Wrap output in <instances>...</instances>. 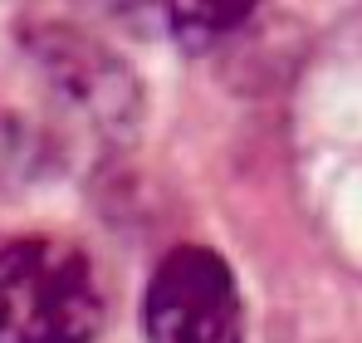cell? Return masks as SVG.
Segmentation results:
<instances>
[{
	"instance_id": "cell-1",
	"label": "cell",
	"mask_w": 362,
	"mask_h": 343,
	"mask_svg": "<svg viewBox=\"0 0 362 343\" xmlns=\"http://www.w3.org/2000/svg\"><path fill=\"white\" fill-rule=\"evenodd\" d=\"M103 285L93 260L59 235H25L0 250V343H93Z\"/></svg>"
},
{
	"instance_id": "cell-2",
	"label": "cell",
	"mask_w": 362,
	"mask_h": 343,
	"mask_svg": "<svg viewBox=\"0 0 362 343\" xmlns=\"http://www.w3.org/2000/svg\"><path fill=\"white\" fill-rule=\"evenodd\" d=\"M152 343H245V314L230 265L206 245L172 250L147 285Z\"/></svg>"
},
{
	"instance_id": "cell-3",
	"label": "cell",
	"mask_w": 362,
	"mask_h": 343,
	"mask_svg": "<svg viewBox=\"0 0 362 343\" xmlns=\"http://www.w3.org/2000/svg\"><path fill=\"white\" fill-rule=\"evenodd\" d=\"M152 5L172 20V30L191 35V40H211V35L240 25L259 0H152Z\"/></svg>"
}]
</instances>
